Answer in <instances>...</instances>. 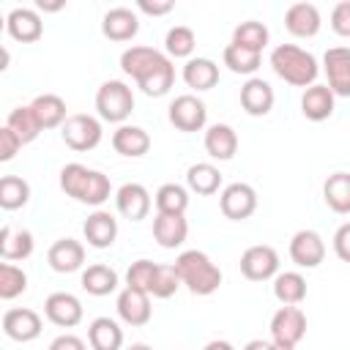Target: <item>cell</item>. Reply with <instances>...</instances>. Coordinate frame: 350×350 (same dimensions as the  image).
<instances>
[{
	"mask_svg": "<svg viewBox=\"0 0 350 350\" xmlns=\"http://www.w3.org/2000/svg\"><path fill=\"white\" fill-rule=\"evenodd\" d=\"M194 46H197V36H194V30L186 27V25H175V27H170L167 36H164V52H167L170 57H191Z\"/></svg>",
	"mask_w": 350,
	"mask_h": 350,
	"instance_id": "40",
	"label": "cell"
},
{
	"mask_svg": "<svg viewBox=\"0 0 350 350\" xmlns=\"http://www.w3.org/2000/svg\"><path fill=\"white\" fill-rule=\"evenodd\" d=\"M19 148H22V139L8 126H3L0 129V161H11L19 153Z\"/></svg>",
	"mask_w": 350,
	"mask_h": 350,
	"instance_id": "45",
	"label": "cell"
},
{
	"mask_svg": "<svg viewBox=\"0 0 350 350\" xmlns=\"http://www.w3.org/2000/svg\"><path fill=\"white\" fill-rule=\"evenodd\" d=\"M271 350H295V347H284V345H276V342H271Z\"/></svg>",
	"mask_w": 350,
	"mask_h": 350,
	"instance_id": "53",
	"label": "cell"
},
{
	"mask_svg": "<svg viewBox=\"0 0 350 350\" xmlns=\"http://www.w3.org/2000/svg\"><path fill=\"white\" fill-rule=\"evenodd\" d=\"M202 350H235V347H232L227 339H213V342H208Z\"/></svg>",
	"mask_w": 350,
	"mask_h": 350,
	"instance_id": "49",
	"label": "cell"
},
{
	"mask_svg": "<svg viewBox=\"0 0 350 350\" xmlns=\"http://www.w3.org/2000/svg\"><path fill=\"white\" fill-rule=\"evenodd\" d=\"M112 148L120 153V156H129V159H139L150 150V134L139 126H118L115 134H112Z\"/></svg>",
	"mask_w": 350,
	"mask_h": 350,
	"instance_id": "25",
	"label": "cell"
},
{
	"mask_svg": "<svg viewBox=\"0 0 350 350\" xmlns=\"http://www.w3.org/2000/svg\"><path fill=\"white\" fill-rule=\"evenodd\" d=\"M334 252L342 262H350V221H345L336 232H334Z\"/></svg>",
	"mask_w": 350,
	"mask_h": 350,
	"instance_id": "46",
	"label": "cell"
},
{
	"mask_svg": "<svg viewBox=\"0 0 350 350\" xmlns=\"http://www.w3.org/2000/svg\"><path fill=\"white\" fill-rule=\"evenodd\" d=\"M334 98L336 96H334V90L328 85H317L314 82L301 96V112H304V118L306 120H314V123L328 120L334 115Z\"/></svg>",
	"mask_w": 350,
	"mask_h": 350,
	"instance_id": "24",
	"label": "cell"
},
{
	"mask_svg": "<svg viewBox=\"0 0 350 350\" xmlns=\"http://www.w3.org/2000/svg\"><path fill=\"white\" fill-rule=\"evenodd\" d=\"M49 350H88V345L74 334H60L57 339H52Z\"/></svg>",
	"mask_w": 350,
	"mask_h": 350,
	"instance_id": "48",
	"label": "cell"
},
{
	"mask_svg": "<svg viewBox=\"0 0 350 350\" xmlns=\"http://www.w3.org/2000/svg\"><path fill=\"white\" fill-rule=\"evenodd\" d=\"M306 334V314L298 306H279L271 317V339L284 347H295Z\"/></svg>",
	"mask_w": 350,
	"mask_h": 350,
	"instance_id": "7",
	"label": "cell"
},
{
	"mask_svg": "<svg viewBox=\"0 0 350 350\" xmlns=\"http://www.w3.org/2000/svg\"><path fill=\"white\" fill-rule=\"evenodd\" d=\"M3 331L14 342H33L41 336V317H38V312L25 309V306L8 309L3 314Z\"/></svg>",
	"mask_w": 350,
	"mask_h": 350,
	"instance_id": "16",
	"label": "cell"
},
{
	"mask_svg": "<svg viewBox=\"0 0 350 350\" xmlns=\"http://www.w3.org/2000/svg\"><path fill=\"white\" fill-rule=\"evenodd\" d=\"M273 88L265 82V79H260V77H249L246 82H243V88H241V107L246 109V115H252V118H262V115H268L271 109H273Z\"/></svg>",
	"mask_w": 350,
	"mask_h": 350,
	"instance_id": "18",
	"label": "cell"
},
{
	"mask_svg": "<svg viewBox=\"0 0 350 350\" xmlns=\"http://www.w3.org/2000/svg\"><path fill=\"white\" fill-rule=\"evenodd\" d=\"M189 235V221L186 216H175V213H156L153 219V238L161 249H178L183 246Z\"/></svg>",
	"mask_w": 350,
	"mask_h": 350,
	"instance_id": "23",
	"label": "cell"
},
{
	"mask_svg": "<svg viewBox=\"0 0 350 350\" xmlns=\"http://www.w3.org/2000/svg\"><path fill=\"white\" fill-rule=\"evenodd\" d=\"M232 44L246 46V49H254V52L262 55V49L268 44V27L262 22H257V19H246V22H241L232 30Z\"/></svg>",
	"mask_w": 350,
	"mask_h": 350,
	"instance_id": "39",
	"label": "cell"
},
{
	"mask_svg": "<svg viewBox=\"0 0 350 350\" xmlns=\"http://www.w3.org/2000/svg\"><path fill=\"white\" fill-rule=\"evenodd\" d=\"M331 30L342 38H350V0H342L331 11Z\"/></svg>",
	"mask_w": 350,
	"mask_h": 350,
	"instance_id": "44",
	"label": "cell"
},
{
	"mask_svg": "<svg viewBox=\"0 0 350 350\" xmlns=\"http://www.w3.org/2000/svg\"><path fill=\"white\" fill-rule=\"evenodd\" d=\"M156 271H159V262H150V260L131 262L126 271V287H134V290H142L150 295V284H153Z\"/></svg>",
	"mask_w": 350,
	"mask_h": 350,
	"instance_id": "42",
	"label": "cell"
},
{
	"mask_svg": "<svg viewBox=\"0 0 350 350\" xmlns=\"http://www.w3.org/2000/svg\"><path fill=\"white\" fill-rule=\"evenodd\" d=\"M82 290H85L88 295H96V298L115 293V290H118V271L109 268V265H104V262L88 265V268L82 271Z\"/></svg>",
	"mask_w": 350,
	"mask_h": 350,
	"instance_id": "30",
	"label": "cell"
},
{
	"mask_svg": "<svg viewBox=\"0 0 350 350\" xmlns=\"http://www.w3.org/2000/svg\"><path fill=\"white\" fill-rule=\"evenodd\" d=\"M96 109L101 120L109 123H123L131 109H134V93L126 82L120 79H107L98 90H96Z\"/></svg>",
	"mask_w": 350,
	"mask_h": 350,
	"instance_id": "5",
	"label": "cell"
},
{
	"mask_svg": "<svg viewBox=\"0 0 350 350\" xmlns=\"http://www.w3.org/2000/svg\"><path fill=\"white\" fill-rule=\"evenodd\" d=\"M129 350H153V347H150V345H145V342H137V345H131Z\"/></svg>",
	"mask_w": 350,
	"mask_h": 350,
	"instance_id": "52",
	"label": "cell"
},
{
	"mask_svg": "<svg viewBox=\"0 0 350 350\" xmlns=\"http://www.w3.org/2000/svg\"><path fill=\"white\" fill-rule=\"evenodd\" d=\"M33 232L30 230H14V227H3L0 230V257L5 262H14V260H27L33 254Z\"/></svg>",
	"mask_w": 350,
	"mask_h": 350,
	"instance_id": "28",
	"label": "cell"
},
{
	"mask_svg": "<svg viewBox=\"0 0 350 350\" xmlns=\"http://www.w3.org/2000/svg\"><path fill=\"white\" fill-rule=\"evenodd\" d=\"M60 189L68 197H74L77 202L93 205V208L104 205L109 200V194H112L109 178L104 172H98V170H90V167L79 164V161H71V164H66L60 170Z\"/></svg>",
	"mask_w": 350,
	"mask_h": 350,
	"instance_id": "2",
	"label": "cell"
},
{
	"mask_svg": "<svg viewBox=\"0 0 350 350\" xmlns=\"http://www.w3.org/2000/svg\"><path fill=\"white\" fill-rule=\"evenodd\" d=\"M5 126L22 139V145H27V142H33L44 129H41V123H38V118H36V112H33V107L30 104H22V107H14L11 112H8V118H5Z\"/></svg>",
	"mask_w": 350,
	"mask_h": 350,
	"instance_id": "35",
	"label": "cell"
},
{
	"mask_svg": "<svg viewBox=\"0 0 350 350\" xmlns=\"http://www.w3.org/2000/svg\"><path fill=\"white\" fill-rule=\"evenodd\" d=\"M219 208L227 219L232 221H243L257 211V191L249 183H230L221 189L219 194Z\"/></svg>",
	"mask_w": 350,
	"mask_h": 350,
	"instance_id": "10",
	"label": "cell"
},
{
	"mask_svg": "<svg viewBox=\"0 0 350 350\" xmlns=\"http://www.w3.org/2000/svg\"><path fill=\"white\" fill-rule=\"evenodd\" d=\"M167 118H170V123H172L178 131L191 134V131H200V129L205 126L208 109H205V104H202L197 96L183 93V96L172 98V104H170V109H167Z\"/></svg>",
	"mask_w": 350,
	"mask_h": 350,
	"instance_id": "9",
	"label": "cell"
},
{
	"mask_svg": "<svg viewBox=\"0 0 350 350\" xmlns=\"http://www.w3.org/2000/svg\"><path fill=\"white\" fill-rule=\"evenodd\" d=\"M137 8L142 14H150V16H164L175 8V3L172 0H137Z\"/></svg>",
	"mask_w": 350,
	"mask_h": 350,
	"instance_id": "47",
	"label": "cell"
},
{
	"mask_svg": "<svg viewBox=\"0 0 350 350\" xmlns=\"http://www.w3.org/2000/svg\"><path fill=\"white\" fill-rule=\"evenodd\" d=\"M243 350H271V342H265V339H252V342L243 345Z\"/></svg>",
	"mask_w": 350,
	"mask_h": 350,
	"instance_id": "50",
	"label": "cell"
},
{
	"mask_svg": "<svg viewBox=\"0 0 350 350\" xmlns=\"http://www.w3.org/2000/svg\"><path fill=\"white\" fill-rule=\"evenodd\" d=\"M44 314H46L49 323H55L60 328H74V325L82 323L85 309H82V301L77 295H71V293H52L44 301Z\"/></svg>",
	"mask_w": 350,
	"mask_h": 350,
	"instance_id": "12",
	"label": "cell"
},
{
	"mask_svg": "<svg viewBox=\"0 0 350 350\" xmlns=\"http://www.w3.org/2000/svg\"><path fill=\"white\" fill-rule=\"evenodd\" d=\"M180 77L191 90H211L219 82V66L211 57H189Z\"/></svg>",
	"mask_w": 350,
	"mask_h": 350,
	"instance_id": "27",
	"label": "cell"
},
{
	"mask_svg": "<svg viewBox=\"0 0 350 350\" xmlns=\"http://www.w3.org/2000/svg\"><path fill=\"white\" fill-rule=\"evenodd\" d=\"M271 68L279 79H284L287 85H295V88H312L317 74H320V66H317V57L295 44H279L273 46L271 52Z\"/></svg>",
	"mask_w": 350,
	"mask_h": 350,
	"instance_id": "3",
	"label": "cell"
},
{
	"mask_svg": "<svg viewBox=\"0 0 350 350\" xmlns=\"http://www.w3.org/2000/svg\"><path fill=\"white\" fill-rule=\"evenodd\" d=\"M118 317L126 323V325H145L150 323V314H153V306H150V295L142 293V290H134V287H123L120 295H118Z\"/></svg>",
	"mask_w": 350,
	"mask_h": 350,
	"instance_id": "15",
	"label": "cell"
},
{
	"mask_svg": "<svg viewBox=\"0 0 350 350\" xmlns=\"http://www.w3.org/2000/svg\"><path fill=\"white\" fill-rule=\"evenodd\" d=\"M66 3H44V0H38V8L41 11H60Z\"/></svg>",
	"mask_w": 350,
	"mask_h": 350,
	"instance_id": "51",
	"label": "cell"
},
{
	"mask_svg": "<svg viewBox=\"0 0 350 350\" xmlns=\"http://www.w3.org/2000/svg\"><path fill=\"white\" fill-rule=\"evenodd\" d=\"M101 33L109 41H131L139 33V16L126 5L109 8L101 19Z\"/></svg>",
	"mask_w": 350,
	"mask_h": 350,
	"instance_id": "22",
	"label": "cell"
},
{
	"mask_svg": "<svg viewBox=\"0 0 350 350\" xmlns=\"http://www.w3.org/2000/svg\"><path fill=\"white\" fill-rule=\"evenodd\" d=\"M63 131V142L77 150V153H85V150H93L101 137H104V129H101V120L93 118V115H85V112H77V115H68V120L60 126Z\"/></svg>",
	"mask_w": 350,
	"mask_h": 350,
	"instance_id": "6",
	"label": "cell"
},
{
	"mask_svg": "<svg viewBox=\"0 0 350 350\" xmlns=\"http://www.w3.org/2000/svg\"><path fill=\"white\" fill-rule=\"evenodd\" d=\"M323 19H320V11L314 3H293L287 11H284V27L295 36V38H312L317 36Z\"/></svg>",
	"mask_w": 350,
	"mask_h": 350,
	"instance_id": "21",
	"label": "cell"
},
{
	"mask_svg": "<svg viewBox=\"0 0 350 350\" xmlns=\"http://www.w3.org/2000/svg\"><path fill=\"white\" fill-rule=\"evenodd\" d=\"M30 107H33V112H36L41 129H57V126H63V123L68 120V118H66V101H63L60 96H55V93H41V96H36V98L30 101Z\"/></svg>",
	"mask_w": 350,
	"mask_h": 350,
	"instance_id": "32",
	"label": "cell"
},
{
	"mask_svg": "<svg viewBox=\"0 0 350 350\" xmlns=\"http://www.w3.org/2000/svg\"><path fill=\"white\" fill-rule=\"evenodd\" d=\"M120 68L129 74L137 88L145 96H167L175 82V66L167 52H159L153 46H129L120 55Z\"/></svg>",
	"mask_w": 350,
	"mask_h": 350,
	"instance_id": "1",
	"label": "cell"
},
{
	"mask_svg": "<svg viewBox=\"0 0 350 350\" xmlns=\"http://www.w3.org/2000/svg\"><path fill=\"white\" fill-rule=\"evenodd\" d=\"M180 282L189 287L191 295H213L221 284V271L219 265L200 249H189V252H180L178 260L172 262Z\"/></svg>",
	"mask_w": 350,
	"mask_h": 350,
	"instance_id": "4",
	"label": "cell"
},
{
	"mask_svg": "<svg viewBox=\"0 0 350 350\" xmlns=\"http://www.w3.org/2000/svg\"><path fill=\"white\" fill-rule=\"evenodd\" d=\"M323 71L328 77V88L334 96H350V49L331 46L323 55Z\"/></svg>",
	"mask_w": 350,
	"mask_h": 350,
	"instance_id": "13",
	"label": "cell"
},
{
	"mask_svg": "<svg viewBox=\"0 0 350 350\" xmlns=\"http://www.w3.org/2000/svg\"><path fill=\"white\" fill-rule=\"evenodd\" d=\"M156 211L159 213H175V216H183L186 208H189V191L180 186V183H161L156 197Z\"/></svg>",
	"mask_w": 350,
	"mask_h": 350,
	"instance_id": "38",
	"label": "cell"
},
{
	"mask_svg": "<svg viewBox=\"0 0 350 350\" xmlns=\"http://www.w3.org/2000/svg\"><path fill=\"white\" fill-rule=\"evenodd\" d=\"M27 290V273L14 262H0V298L11 301Z\"/></svg>",
	"mask_w": 350,
	"mask_h": 350,
	"instance_id": "41",
	"label": "cell"
},
{
	"mask_svg": "<svg viewBox=\"0 0 350 350\" xmlns=\"http://www.w3.org/2000/svg\"><path fill=\"white\" fill-rule=\"evenodd\" d=\"M5 30H8V36H11L14 41H19V44H33V41L41 38L44 22H41V16H38L33 8L19 5V8H11V11H8V16H5Z\"/></svg>",
	"mask_w": 350,
	"mask_h": 350,
	"instance_id": "17",
	"label": "cell"
},
{
	"mask_svg": "<svg viewBox=\"0 0 350 350\" xmlns=\"http://www.w3.org/2000/svg\"><path fill=\"white\" fill-rule=\"evenodd\" d=\"M180 284H183V282H180L175 265H161V262H159V271H156L153 284H150V295H153V298H172Z\"/></svg>",
	"mask_w": 350,
	"mask_h": 350,
	"instance_id": "43",
	"label": "cell"
},
{
	"mask_svg": "<svg viewBox=\"0 0 350 350\" xmlns=\"http://www.w3.org/2000/svg\"><path fill=\"white\" fill-rule=\"evenodd\" d=\"M46 262H49V268L57 271V273H74V271H79L82 262H85V246H82L79 241H74V238H60V241H55V243L49 246Z\"/></svg>",
	"mask_w": 350,
	"mask_h": 350,
	"instance_id": "20",
	"label": "cell"
},
{
	"mask_svg": "<svg viewBox=\"0 0 350 350\" xmlns=\"http://www.w3.org/2000/svg\"><path fill=\"white\" fill-rule=\"evenodd\" d=\"M273 298L282 306H298L306 298V279L298 271H284L273 276Z\"/></svg>",
	"mask_w": 350,
	"mask_h": 350,
	"instance_id": "31",
	"label": "cell"
},
{
	"mask_svg": "<svg viewBox=\"0 0 350 350\" xmlns=\"http://www.w3.org/2000/svg\"><path fill=\"white\" fill-rule=\"evenodd\" d=\"M290 260L298 268H317L325 260V241L314 230H298L290 238Z\"/></svg>",
	"mask_w": 350,
	"mask_h": 350,
	"instance_id": "11",
	"label": "cell"
},
{
	"mask_svg": "<svg viewBox=\"0 0 350 350\" xmlns=\"http://www.w3.org/2000/svg\"><path fill=\"white\" fill-rule=\"evenodd\" d=\"M82 232H85V241L93 246V249H109L118 238V219L109 213V211H93L85 224H82Z\"/></svg>",
	"mask_w": 350,
	"mask_h": 350,
	"instance_id": "19",
	"label": "cell"
},
{
	"mask_svg": "<svg viewBox=\"0 0 350 350\" xmlns=\"http://www.w3.org/2000/svg\"><path fill=\"white\" fill-rule=\"evenodd\" d=\"M241 273L252 282H265L279 273V254L268 243H254L241 254Z\"/></svg>",
	"mask_w": 350,
	"mask_h": 350,
	"instance_id": "8",
	"label": "cell"
},
{
	"mask_svg": "<svg viewBox=\"0 0 350 350\" xmlns=\"http://www.w3.org/2000/svg\"><path fill=\"white\" fill-rule=\"evenodd\" d=\"M221 57H224V66H227L232 74H254V71L260 68V63H262V55H260V52L246 49V46H238V44H232V41L224 46Z\"/></svg>",
	"mask_w": 350,
	"mask_h": 350,
	"instance_id": "37",
	"label": "cell"
},
{
	"mask_svg": "<svg viewBox=\"0 0 350 350\" xmlns=\"http://www.w3.org/2000/svg\"><path fill=\"white\" fill-rule=\"evenodd\" d=\"M30 200V183L19 175H3L0 178V208L3 211H16L25 208Z\"/></svg>",
	"mask_w": 350,
	"mask_h": 350,
	"instance_id": "36",
	"label": "cell"
},
{
	"mask_svg": "<svg viewBox=\"0 0 350 350\" xmlns=\"http://www.w3.org/2000/svg\"><path fill=\"white\" fill-rule=\"evenodd\" d=\"M115 205H118V213L126 216L129 221H142L150 213V191L134 180L123 183L115 191Z\"/></svg>",
	"mask_w": 350,
	"mask_h": 350,
	"instance_id": "14",
	"label": "cell"
},
{
	"mask_svg": "<svg viewBox=\"0 0 350 350\" xmlns=\"http://www.w3.org/2000/svg\"><path fill=\"white\" fill-rule=\"evenodd\" d=\"M186 186L194 191V194H216L219 186H221V172L219 167H213L211 161H197L186 170Z\"/></svg>",
	"mask_w": 350,
	"mask_h": 350,
	"instance_id": "33",
	"label": "cell"
},
{
	"mask_svg": "<svg viewBox=\"0 0 350 350\" xmlns=\"http://www.w3.org/2000/svg\"><path fill=\"white\" fill-rule=\"evenodd\" d=\"M205 150L216 161H230L235 156V150H238V134H235V129L227 126V123H213L205 131Z\"/></svg>",
	"mask_w": 350,
	"mask_h": 350,
	"instance_id": "26",
	"label": "cell"
},
{
	"mask_svg": "<svg viewBox=\"0 0 350 350\" xmlns=\"http://www.w3.org/2000/svg\"><path fill=\"white\" fill-rule=\"evenodd\" d=\"M88 342L93 350H120L123 347V328L112 317H96L88 325Z\"/></svg>",
	"mask_w": 350,
	"mask_h": 350,
	"instance_id": "29",
	"label": "cell"
},
{
	"mask_svg": "<svg viewBox=\"0 0 350 350\" xmlns=\"http://www.w3.org/2000/svg\"><path fill=\"white\" fill-rule=\"evenodd\" d=\"M323 200L334 213H350V172H334L323 183Z\"/></svg>",
	"mask_w": 350,
	"mask_h": 350,
	"instance_id": "34",
	"label": "cell"
}]
</instances>
